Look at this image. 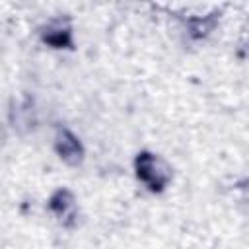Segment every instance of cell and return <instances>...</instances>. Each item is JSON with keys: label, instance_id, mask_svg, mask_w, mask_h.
Segmentation results:
<instances>
[{"label": "cell", "instance_id": "6da1fadb", "mask_svg": "<svg viewBox=\"0 0 249 249\" xmlns=\"http://www.w3.org/2000/svg\"><path fill=\"white\" fill-rule=\"evenodd\" d=\"M136 169H138V177L152 189H161L167 179H169V171L167 167L152 154H142L138 160H136Z\"/></svg>", "mask_w": 249, "mask_h": 249}, {"label": "cell", "instance_id": "7a4b0ae2", "mask_svg": "<svg viewBox=\"0 0 249 249\" xmlns=\"http://www.w3.org/2000/svg\"><path fill=\"white\" fill-rule=\"evenodd\" d=\"M58 152H60V158H64L66 161H78L80 154H82L78 140L70 132H62L60 134V138H58Z\"/></svg>", "mask_w": 249, "mask_h": 249}]
</instances>
